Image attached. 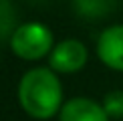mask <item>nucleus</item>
Masks as SVG:
<instances>
[{
	"label": "nucleus",
	"mask_w": 123,
	"mask_h": 121,
	"mask_svg": "<svg viewBox=\"0 0 123 121\" xmlns=\"http://www.w3.org/2000/svg\"><path fill=\"white\" fill-rule=\"evenodd\" d=\"M18 101L30 117L49 119L63 107V85L53 69H30L20 79Z\"/></svg>",
	"instance_id": "nucleus-1"
},
{
	"label": "nucleus",
	"mask_w": 123,
	"mask_h": 121,
	"mask_svg": "<svg viewBox=\"0 0 123 121\" xmlns=\"http://www.w3.org/2000/svg\"><path fill=\"white\" fill-rule=\"evenodd\" d=\"M10 48L24 60H38L53 50V32L43 22H24L10 36Z\"/></svg>",
	"instance_id": "nucleus-2"
},
{
	"label": "nucleus",
	"mask_w": 123,
	"mask_h": 121,
	"mask_svg": "<svg viewBox=\"0 0 123 121\" xmlns=\"http://www.w3.org/2000/svg\"><path fill=\"white\" fill-rule=\"evenodd\" d=\"M87 57H89V53H87L85 44L81 40L69 38V40L59 42L50 50L49 65L57 73H77L79 69L85 67Z\"/></svg>",
	"instance_id": "nucleus-3"
},
{
	"label": "nucleus",
	"mask_w": 123,
	"mask_h": 121,
	"mask_svg": "<svg viewBox=\"0 0 123 121\" xmlns=\"http://www.w3.org/2000/svg\"><path fill=\"white\" fill-rule=\"evenodd\" d=\"M97 54L109 69L123 71V24L109 26L99 34Z\"/></svg>",
	"instance_id": "nucleus-4"
},
{
	"label": "nucleus",
	"mask_w": 123,
	"mask_h": 121,
	"mask_svg": "<svg viewBox=\"0 0 123 121\" xmlns=\"http://www.w3.org/2000/svg\"><path fill=\"white\" fill-rule=\"evenodd\" d=\"M59 121H109V115L93 99L87 97H75L61 107Z\"/></svg>",
	"instance_id": "nucleus-5"
},
{
	"label": "nucleus",
	"mask_w": 123,
	"mask_h": 121,
	"mask_svg": "<svg viewBox=\"0 0 123 121\" xmlns=\"http://www.w3.org/2000/svg\"><path fill=\"white\" fill-rule=\"evenodd\" d=\"M16 12L8 0H0V38H8L16 30Z\"/></svg>",
	"instance_id": "nucleus-6"
},
{
	"label": "nucleus",
	"mask_w": 123,
	"mask_h": 121,
	"mask_svg": "<svg viewBox=\"0 0 123 121\" xmlns=\"http://www.w3.org/2000/svg\"><path fill=\"white\" fill-rule=\"evenodd\" d=\"M103 109L109 117H123V91H111L103 99Z\"/></svg>",
	"instance_id": "nucleus-7"
}]
</instances>
